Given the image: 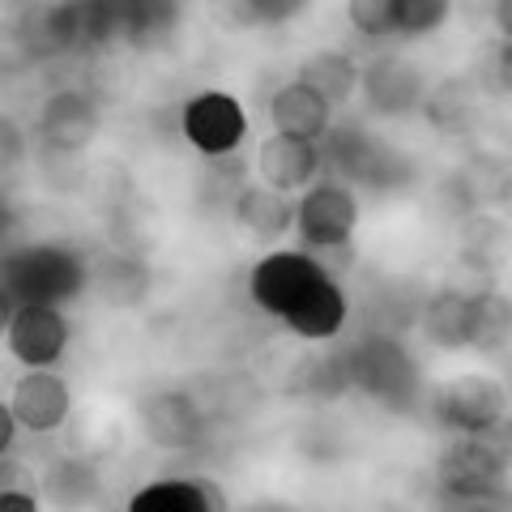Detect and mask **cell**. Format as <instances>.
<instances>
[{"label": "cell", "mask_w": 512, "mask_h": 512, "mask_svg": "<svg viewBox=\"0 0 512 512\" xmlns=\"http://www.w3.org/2000/svg\"><path fill=\"white\" fill-rule=\"evenodd\" d=\"M512 329V303L495 291H461L444 286L423 308V338L440 350L500 346Z\"/></svg>", "instance_id": "6da1fadb"}, {"label": "cell", "mask_w": 512, "mask_h": 512, "mask_svg": "<svg viewBox=\"0 0 512 512\" xmlns=\"http://www.w3.org/2000/svg\"><path fill=\"white\" fill-rule=\"evenodd\" d=\"M346 376L359 393H367L372 402L389 406V410H414L423 397V380H419V363L406 350L402 338L393 333H367L355 346L346 350Z\"/></svg>", "instance_id": "7a4b0ae2"}, {"label": "cell", "mask_w": 512, "mask_h": 512, "mask_svg": "<svg viewBox=\"0 0 512 512\" xmlns=\"http://www.w3.org/2000/svg\"><path fill=\"white\" fill-rule=\"evenodd\" d=\"M86 261L60 244H30L5 256V312L18 303H69L86 291Z\"/></svg>", "instance_id": "3957f363"}, {"label": "cell", "mask_w": 512, "mask_h": 512, "mask_svg": "<svg viewBox=\"0 0 512 512\" xmlns=\"http://www.w3.org/2000/svg\"><path fill=\"white\" fill-rule=\"evenodd\" d=\"M320 154H325V171L333 180H346L350 188H397L410 180V163L397 150L380 146V141L359 124H333L320 137Z\"/></svg>", "instance_id": "277c9868"}, {"label": "cell", "mask_w": 512, "mask_h": 512, "mask_svg": "<svg viewBox=\"0 0 512 512\" xmlns=\"http://www.w3.org/2000/svg\"><path fill=\"white\" fill-rule=\"evenodd\" d=\"M359 227V197L346 180H316L312 188H303L299 197V214H295V235L308 252H329V248H346L355 239Z\"/></svg>", "instance_id": "5b68a950"}, {"label": "cell", "mask_w": 512, "mask_h": 512, "mask_svg": "<svg viewBox=\"0 0 512 512\" xmlns=\"http://www.w3.org/2000/svg\"><path fill=\"white\" fill-rule=\"evenodd\" d=\"M431 414H436V423L448 427L453 436H483V431L508 419V393L500 380L466 372L431 393Z\"/></svg>", "instance_id": "8992f818"}, {"label": "cell", "mask_w": 512, "mask_h": 512, "mask_svg": "<svg viewBox=\"0 0 512 512\" xmlns=\"http://www.w3.org/2000/svg\"><path fill=\"white\" fill-rule=\"evenodd\" d=\"M320 278H329V274H325V265H320L308 248H303V252L299 248H274V252H265L261 261L252 265L248 295H252V303L265 316L282 320Z\"/></svg>", "instance_id": "52a82bcc"}, {"label": "cell", "mask_w": 512, "mask_h": 512, "mask_svg": "<svg viewBox=\"0 0 512 512\" xmlns=\"http://www.w3.org/2000/svg\"><path fill=\"white\" fill-rule=\"evenodd\" d=\"M512 457L491 436H461L444 448L440 457V491L448 500H491L495 487L504 483Z\"/></svg>", "instance_id": "ba28073f"}, {"label": "cell", "mask_w": 512, "mask_h": 512, "mask_svg": "<svg viewBox=\"0 0 512 512\" xmlns=\"http://www.w3.org/2000/svg\"><path fill=\"white\" fill-rule=\"evenodd\" d=\"M180 133L188 137V146L197 154L227 158L244 146L248 111L239 107V99L227 90H201V94H192L180 111Z\"/></svg>", "instance_id": "9c48e42d"}, {"label": "cell", "mask_w": 512, "mask_h": 512, "mask_svg": "<svg viewBox=\"0 0 512 512\" xmlns=\"http://www.w3.org/2000/svg\"><path fill=\"white\" fill-rule=\"evenodd\" d=\"M5 350L22 367H56L69 350V320L60 303H18L5 312Z\"/></svg>", "instance_id": "30bf717a"}, {"label": "cell", "mask_w": 512, "mask_h": 512, "mask_svg": "<svg viewBox=\"0 0 512 512\" xmlns=\"http://www.w3.org/2000/svg\"><path fill=\"white\" fill-rule=\"evenodd\" d=\"M141 431L154 448H167V453H184V448H197L205 436V410L197 406V397L184 389H158L146 402L137 406Z\"/></svg>", "instance_id": "8fae6325"}, {"label": "cell", "mask_w": 512, "mask_h": 512, "mask_svg": "<svg viewBox=\"0 0 512 512\" xmlns=\"http://www.w3.org/2000/svg\"><path fill=\"white\" fill-rule=\"evenodd\" d=\"M359 90L367 111H376V116H410L427 103L423 73L402 56H372L363 64Z\"/></svg>", "instance_id": "7c38bea8"}, {"label": "cell", "mask_w": 512, "mask_h": 512, "mask_svg": "<svg viewBox=\"0 0 512 512\" xmlns=\"http://www.w3.org/2000/svg\"><path fill=\"white\" fill-rule=\"evenodd\" d=\"M9 406L26 431L47 436V431H60L64 419H69L73 393L56 376V367H26V376H18L9 389Z\"/></svg>", "instance_id": "4fadbf2b"}, {"label": "cell", "mask_w": 512, "mask_h": 512, "mask_svg": "<svg viewBox=\"0 0 512 512\" xmlns=\"http://www.w3.org/2000/svg\"><path fill=\"white\" fill-rule=\"evenodd\" d=\"M320 171H325L320 141L274 133L256 146V175H261V184H269V188L303 192V188H312L320 180Z\"/></svg>", "instance_id": "5bb4252c"}, {"label": "cell", "mask_w": 512, "mask_h": 512, "mask_svg": "<svg viewBox=\"0 0 512 512\" xmlns=\"http://www.w3.org/2000/svg\"><path fill=\"white\" fill-rule=\"evenodd\" d=\"M39 133L52 150L77 154L99 137V103L82 90H56L47 94V103L39 111Z\"/></svg>", "instance_id": "9a60e30c"}, {"label": "cell", "mask_w": 512, "mask_h": 512, "mask_svg": "<svg viewBox=\"0 0 512 512\" xmlns=\"http://www.w3.org/2000/svg\"><path fill=\"white\" fill-rule=\"evenodd\" d=\"M269 120H274V133L320 141L333 128V103L320 90H312L308 82L295 77V82L274 90V99H269Z\"/></svg>", "instance_id": "2e32d148"}, {"label": "cell", "mask_w": 512, "mask_h": 512, "mask_svg": "<svg viewBox=\"0 0 512 512\" xmlns=\"http://www.w3.org/2000/svg\"><path fill=\"white\" fill-rule=\"evenodd\" d=\"M235 222L256 239H286L295 231V214H299V201H291V192L282 188H269V184H244L231 201Z\"/></svg>", "instance_id": "e0dca14e"}, {"label": "cell", "mask_w": 512, "mask_h": 512, "mask_svg": "<svg viewBox=\"0 0 512 512\" xmlns=\"http://www.w3.org/2000/svg\"><path fill=\"white\" fill-rule=\"evenodd\" d=\"M346 312H350V303L342 295V286L333 278H320L312 291L282 316V325L303 342H329L346 329Z\"/></svg>", "instance_id": "ac0fdd59"}, {"label": "cell", "mask_w": 512, "mask_h": 512, "mask_svg": "<svg viewBox=\"0 0 512 512\" xmlns=\"http://www.w3.org/2000/svg\"><path fill=\"white\" fill-rule=\"evenodd\" d=\"M133 512H218L227 508V495L218 487H210L205 478H163V483L141 487L133 500H128Z\"/></svg>", "instance_id": "d6986e66"}, {"label": "cell", "mask_w": 512, "mask_h": 512, "mask_svg": "<svg viewBox=\"0 0 512 512\" xmlns=\"http://www.w3.org/2000/svg\"><path fill=\"white\" fill-rule=\"evenodd\" d=\"M120 9V43L154 47L167 43L180 26V0H116Z\"/></svg>", "instance_id": "ffe728a7"}, {"label": "cell", "mask_w": 512, "mask_h": 512, "mask_svg": "<svg viewBox=\"0 0 512 512\" xmlns=\"http://www.w3.org/2000/svg\"><path fill=\"white\" fill-rule=\"evenodd\" d=\"M359 77H363V64H355L346 52H338V47L312 52L308 60L299 64V82H308L312 90H320L329 103H346V99H355Z\"/></svg>", "instance_id": "44dd1931"}, {"label": "cell", "mask_w": 512, "mask_h": 512, "mask_svg": "<svg viewBox=\"0 0 512 512\" xmlns=\"http://www.w3.org/2000/svg\"><path fill=\"white\" fill-rule=\"evenodd\" d=\"M39 483H43L47 500L60 504V508H77V504H86V500L99 495V474H94V466H86V461H77V457L52 461Z\"/></svg>", "instance_id": "7402d4cb"}, {"label": "cell", "mask_w": 512, "mask_h": 512, "mask_svg": "<svg viewBox=\"0 0 512 512\" xmlns=\"http://www.w3.org/2000/svg\"><path fill=\"white\" fill-rule=\"evenodd\" d=\"M453 0H393V35L397 39H423L448 22Z\"/></svg>", "instance_id": "603a6c76"}, {"label": "cell", "mask_w": 512, "mask_h": 512, "mask_svg": "<svg viewBox=\"0 0 512 512\" xmlns=\"http://www.w3.org/2000/svg\"><path fill=\"white\" fill-rule=\"evenodd\" d=\"M346 18L363 39H393V0H346Z\"/></svg>", "instance_id": "cb8c5ba5"}, {"label": "cell", "mask_w": 512, "mask_h": 512, "mask_svg": "<svg viewBox=\"0 0 512 512\" xmlns=\"http://www.w3.org/2000/svg\"><path fill=\"white\" fill-rule=\"evenodd\" d=\"M244 5H248V22H256V26H282V22L299 18L312 0H244Z\"/></svg>", "instance_id": "d4e9b609"}, {"label": "cell", "mask_w": 512, "mask_h": 512, "mask_svg": "<svg viewBox=\"0 0 512 512\" xmlns=\"http://www.w3.org/2000/svg\"><path fill=\"white\" fill-rule=\"evenodd\" d=\"M39 495H30V491H13V487H5V495H0V508H5V512H13V508H18V512H39Z\"/></svg>", "instance_id": "484cf974"}, {"label": "cell", "mask_w": 512, "mask_h": 512, "mask_svg": "<svg viewBox=\"0 0 512 512\" xmlns=\"http://www.w3.org/2000/svg\"><path fill=\"white\" fill-rule=\"evenodd\" d=\"M491 22L504 35V43H512V0H495V5H491Z\"/></svg>", "instance_id": "4316f807"}, {"label": "cell", "mask_w": 512, "mask_h": 512, "mask_svg": "<svg viewBox=\"0 0 512 512\" xmlns=\"http://www.w3.org/2000/svg\"><path fill=\"white\" fill-rule=\"evenodd\" d=\"M18 427H22L18 414H13V406L5 402V410H0V448H5V453L13 448V431H18Z\"/></svg>", "instance_id": "83f0119b"}, {"label": "cell", "mask_w": 512, "mask_h": 512, "mask_svg": "<svg viewBox=\"0 0 512 512\" xmlns=\"http://www.w3.org/2000/svg\"><path fill=\"white\" fill-rule=\"evenodd\" d=\"M495 201H500V210H504V214H512V171L500 180V188H495Z\"/></svg>", "instance_id": "f1b7e54d"}]
</instances>
